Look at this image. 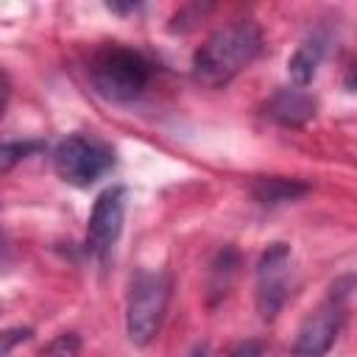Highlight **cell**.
Returning <instances> with one entry per match:
<instances>
[{"mask_svg": "<svg viewBox=\"0 0 357 357\" xmlns=\"http://www.w3.org/2000/svg\"><path fill=\"white\" fill-rule=\"evenodd\" d=\"M265 112H268V117H273L276 123H282V126H287V128H298V126H304V123L312 120V114H315V100H312L301 86H293V89L287 86V89H279V92L268 100Z\"/></svg>", "mask_w": 357, "mask_h": 357, "instance_id": "cell-8", "label": "cell"}, {"mask_svg": "<svg viewBox=\"0 0 357 357\" xmlns=\"http://www.w3.org/2000/svg\"><path fill=\"white\" fill-rule=\"evenodd\" d=\"M28 335H31L28 329H11V332L6 335V351H8V349H11L14 343H17V340H25Z\"/></svg>", "mask_w": 357, "mask_h": 357, "instance_id": "cell-14", "label": "cell"}, {"mask_svg": "<svg viewBox=\"0 0 357 357\" xmlns=\"http://www.w3.org/2000/svg\"><path fill=\"white\" fill-rule=\"evenodd\" d=\"M151 81V61L128 47L112 45L95 53L89 61V84L92 89L114 103H128L142 95Z\"/></svg>", "mask_w": 357, "mask_h": 357, "instance_id": "cell-2", "label": "cell"}, {"mask_svg": "<svg viewBox=\"0 0 357 357\" xmlns=\"http://www.w3.org/2000/svg\"><path fill=\"white\" fill-rule=\"evenodd\" d=\"M229 357H265V346L259 340H243Z\"/></svg>", "mask_w": 357, "mask_h": 357, "instance_id": "cell-13", "label": "cell"}, {"mask_svg": "<svg viewBox=\"0 0 357 357\" xmlns=\"http://www.w3.org/2000/svg\"><path fill=\"white\" fill-rule=\"evenodd\" d=\"M126 215V187H109L98 195L89 223H86V248L95 257H106L123 231Z\"/></svg>", "mask_w": 357, "mask_h": 357, "instance_id": "cell-6", "label": "cell"}, {"mask_svg": "<svg viewBox=\"0 0 357 357\" xmlns=\"http://www.w3.org/2000/svg\"><path fill=\"white\" fill-rule=\"evenodd\" d=\"M287 265L290 248L284 243H273L257 265V310L265 321L276 318L287 298Z\"/></svg>", "mask_w": 357, "mask_h": 357, "instance_id": "cell-5", "label": "cell"}, {"mask_svg": "<svg viewBox=\"0 0 357 357\" xmlns=\"http://www.w3.org/2000/svg\"><path fill=\"white\" fill-rule=\"evenodd\" d=\"M254 198L265 206H276V204H287L296 201L307 192V184L293 181V178H257L251 187Z\"/></svg>", "mask_w": 357, "mask_h": 357, "instance_id": "cell-10", "label": "cell"}, {"mask_svg": "<svg viewBox=\"0 0 357 357\" xmlns=\"http://www.w3.org/2000/svg\"><path fill=\"white\" fill-rule=\"evenodd\" d=\"M262 50V33L254 22H234L215 31L192 56V78L204 86H226Z\"/></svg>", "mask_w": 357, "mask_h": 357, "instance_id": "cell-1", "label": "cell"}, {"mask_svg": "<svg viewBox=\"0 0 357 357\" xmlns=\"http://www.w3.org/2000/svg\"><path fill=\"white\" fill-rule=\"evenodd\" d=\"M340 298L343 293L332 290V304L321 307L315 315L304 321V326L298 329L296 346H293L296 357H326L340 329Z\"/></svg>", "mask_w": 357, "mask_h": 357, "instance_id": "cell-7", "label": "cell"}, {"mask_svg": "<svg viewBox=\"0 0 357 357\" xmlns=\"http://www.w3.org/2000/svg\"><path fill=\"white\" fill-rule=\"evenodd\" d=\"M190 357H206V349H195Z\"/></svg>", "mask_w": 357, "mask_h": 357, "instance_id": "cell-15", "label": "cell"}, {"mask_svg": "<svg viewBox=\"0 0 357 357\" xmlns=\"http://www.w3.org/2000/svg\"><path fill=\"white\" fill-rule=\"evenodd\" d=\"M324 53H326V36H324L321 31L310 33V36L293 50V56L287 59V73H290V78H293L296 86H307V84L315 78Z\"/></svg>", "mask_w": 357, "mask_h": 357, "instance_id": "cell-9", "label": "cell"}, {"mask_svg": "<svg viewBox=\"0 0 357 357\" xmlns=\"http://www.w3.org/2000/svg\"><path fill=\"white\" fill-rule=\"evenodd\" d=\"M53 167L61 181H67L73 187H89L112 167V153L106 148H100L98 142H89V139L73 134L56 145Z\"/></svg>", "mask_w": 357, "mask_h": 357, "instance_id": "cell-4", "label": "cell"}, {"mask_svg": "<svg viewBox=\"0 0 357 357\" xmlns=\"http://www.w3.org/2000/svg\"><path fill=\"white\" fill-rule=\"evenodd\" d=\"M78 351H81V337L75 332H61L42 349V357H78Z\"/></svg>", "mask_w": 357, "mask_h": 357, "instance_id": "cell-11", "label": "cell"}, {"mask_svg": "<svg viewBox=\"0 0 357 357\" xmlns=\"http://www.w3.org/2000/svg\"><path fill=\"white\" fill-rule=\"evenodd\" d=\"M39 148H42L39 142H6L3 151H0V167L3 170H11L20 159H25L28 153H33Z\"/></svg>", "mask_w": 357, "mask_h": 357, "instance_id": "cell-12", "label": "cell"}, {"mask_svg": "<svg viewBox=\"0 0 357 357\" xmlns=\"http://www.w3.org/2000/svg\"><path fill=\"white\" fill-rule=\"evenodd\" d=\"M170 298V279L165 273L139 271L131 282L126 307V332L134 346H148L159 332Z\"/></svg>", "mask_w": 357, "mask_h": 357, "instance_id": "cell-3", "label": "cell"}]
</instances>
